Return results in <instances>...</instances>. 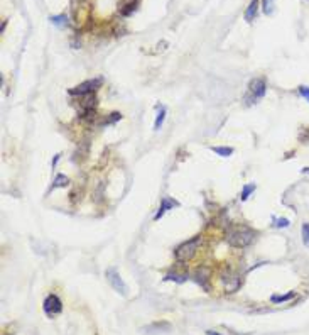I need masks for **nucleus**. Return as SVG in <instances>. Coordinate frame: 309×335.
Masks as SVG:
<instances>
[{
  "mask_svg": "<svg viewBox=\"0 0 309 335\" xmlns=\"http://www.w3.org/2000/svg\"><path fill=\"white\" fill-rule=\"evenodd\" d=\"M213 152H216L218 156H223V157H228L230 154L233 152V149L232 148H213Z\"/></svg>",
  "mask_w": 309,
  "mask_h": 335,
  "instance_id": "nucleus-15",
  "label": "nucleus"
},
{
  "mask_svg": "<svg viewBox=\"0 0 309 335\" xmlns=\"http://www.w3.org/2000/svg\"><path fill=\"white\" fill-rule=\"evenodd\" d=\"M164 119H166V110L161 109L159 113H157L156 124H154V129H156V131H159V129H161V125H162V122H164Z\"/></svg>",
  "mask_w": 309,
  "mask_h": 335,
  "instance_id": "nucleus-16",
  "label": "nucleus"
},
{
  "mask_svg": "<svg viewBox=\"0 0 309 335\" xmlns=\"http://www.w3.org/2000/svg\"><path fill=\"white\" fill-rule=\"evenodd\" d=\"M68 183H69V180L66 178L65 175H59L56 178V183H54V188L56 186H68Z\"/></svg>",
  "mask_w": 309,
  "mask_h": 335,
  "instance_id": "nucleus-19",
  "label": "nucleus"
},
{
  "mask_svg": "<svg viewBox=\"0 0 309 335\" xmlns=\"http://www.w3.org/2000/svg\"><path fill=\"white\" fill-rule=\"evenodd\" d=\"M303 171H304V173H309V168H304Z\"/></svg>",
  "mask_w": 309,
  "mask_h": 335,
  "instance_id": "nucleus-23",
  "label": "nucleus"
},
{
  "mask_svg": "<svg viewBox=\"0 0 309 335\" xmlns=\"http://www.w3.org/2000/svg\"><path fill=\"white\" fill-rule=\"evenodd\" d=\"M299 93H301V95H303V97L306 98V100L309 102V86L301 85V86H299Z\"/></svg>",
  "mask_w": 309,
  "mask_h": 335,
  "instance_id": "nucleus-21",
  "label": "nucleus"
},
{
  "mask_svg": "<svg viewBox=\"0 0 309 335\" xmlns=\"http://www.w3.org/2000/svg\"><path fill=\"white\" fill-rule=\"evenodd\" d=\"M264 95H265V81L262 78H255V80H252L250 85H248V92L247 95H245V104L247 105L255 104V102H259Z\"/></svg>",
  "mask_w": 309,
  "mask_h": 335,
  "instance_id": "nucleus-3",
  "label": "nucleus"
},
{
  "mask_svg": "<svg viewBox=\"0 0 309 335\" xmlns=\"http://www.w3.org/2000/svg\"><path fill=\"white\" fill-rule=\"evenodd\" d=\"M255 240V232L247 227H235L227 234V242L232 247H247Z\"/></svg>",
  "mask_w": 309,
  "mask_h": 335,
  "instance_id": "nucleus-1",
  "label": "nucleus"
},
{
  "mask_svg": "<svg viewBox=\"0 0 309 335\" xmlns=\"http://www.w3.org/2000/svg\"><path fill=\"white\" fill-rule=\"evenodd\" d=\"M301 235H303L304 246L309 247V223H303V227H301Z\"/></svg>",
  "mask_w": 309,
  "mask_h": 335,
  "instance_id": "nucleus-14",
  "label": "nucleus"
},
{
  "mask_svg": "<svg viewBox=\"0 0 309 335\" xmlns=\"http://www.w3.org/2000/svg\"><path fill=\"white\" fill-rule=\"evenodd\" d=\"M296 297V293H284V295H279V297H277V295H274V297L271 298V301L272 303H284V301H289V299L291 298H294Z\"/></svg>",
  "mask_w": 309,
  "mask_h": 335,
  "instance_id": "nucleus-12",
  "label": "nucleus"
},
{
  "mask_svg": "<svg viewBox=\"0 0 309 335\" xmlns=\"http://www.w3.org/2000/svg\"><path fill=\"white\" fill-rule=\"evenodd\" d=\"M289 220L287 219H277L274 220V227H279V228H284V227H289Z\"/></svg>",
  "mask_w": 309,
  "mask_h": 335,
  "instance_id": "nucleus-20",
  "label": "nucleus"
},
{
  "mask_svg": "<svg viewBox=\"0 0 309 335\" xmlns=\"http://www.w3.org/2000/svg\"><path fill=\"white\" fill-rule=\"evenodd\" d=\"M195 279L198 283H200L201 286H206L205 285V279H208V269H205V267H200V269L195 271Z\"/></svg>",
  "mask_w": 309,
  "mask_h": 335,
  "instance_id": "nucleus-11",
  "label": "nucleus"
},
{
  "mask_svg": "<svg viewBox=\"0 0 309 335\" xmlns=\"http://www.w3.org/2000/svg\"><path fill=\"white\" fill-rule=\"evenodd\" d=\"M51 22L56 24V26L65 27L66 24H68V17H66V15H58V17H51Z\"/></svg>",
  "mask_w": 309,
  "mask_h": 335,
  "instance_id": "nucleus-17",
  "label": "nucleus"
},
{
  "mask_svg": "<svg viewBox=\"0 0 309 335\" xmlns=\"http://www.w3.org/2000/svg\"><path fill=\"white\" fill-rule=\"evenodd\" d=\"M106 279H108V283L113 286V290H117L120 295H125V283L122 281L120 274H118V271L115 269V267H108L106 269Z\"/></svg>",
  "mask_w": 309,
  "mask_h": 335,
  "instance_id": "nucleus-7",
  "label": "nucleus"
},
{
  "mask_svg": "<svg viewBox=\"0 0 309 335\" xmlns=\"http://www.w3.org/2000/svg\"><path fill=\"white\" fill-rule=\"evenodd\" d=\"M200 244H201V237L200 235H196V237H193V239L186 240L184 244H181V246L176 249V252H174V256H176V259L179 262L191 261V259L195 258L196 249L200 247Z\"/></svg>",
  "mask_w": 309,
  "mask_h": 335,
  "instance_id": "nucleus-2",
  "label": "nucleus"
},
{
  "mask_svg": "<svg viewBox=\"0 0 309 335\" xmlns=\"http://www.w3.org/2000/svg\"><path fill=\"white\" fill-rule=\"evenodd\" d=\"M274 7H275V0H262V10L264 14L271 15L274 12Z\"/></svg>",
  "mask_w": 309,
  "mask_h": 335,
  "instance_id": "nucleus-13",
  "label": "nucleus"
},
{
  "mask_svg": "<svg viewBox=\"0 0 309 335\" xmlns=\"http://www.w3.org/2000/svg\"><path fill=\"white\" fill-rule=\"evenodd\" d=\"M172 207H177V202H176V200H172V198H164V200H162V203H161V210L157 212L156 220H159L161 217L166 214V210H171Z\"/></svg>",
  "mask_w": 309,
  "mask_h": 335,
  "instance_id": "nucleus-9",
  "label": "nucleus"
},
{
  "mask_svg": "<svg viewBox=\"0 0 309 335\" xmlns=\"http://www.w3.org/2000/svg\"><path fill=\"white\" fill-rule=\"evenodd\" d=\"M208 335H221V334H218V332H215V330H208V332H206Z\"/></svg>",
  "mask_w": 309,
  "mask_h": 335,
  "instance_id": "nucleus-22",
  "label": "nucleus"
},
{
  "mask_svg": "<svg viewBox=\"0 0 309 335\" xmlns=\"http://www.w3.org/2000/svg\"><path fill=\"white\" fill-rule=\"evenodd\" d=\"M257 9H259V0H252L250 5H248L247 10H245V21L252 22L253 19H255V15H257Z\"/></svg>",
  "mask_w": 309,
  "mask_h": 335,
  "instance_id": "nucleus-10",
  "label": "nucleus"
},
{
  "mask_svg": "<svg viewBox=\"0 0 309 335\" xmlns=\"http://www.w3.org/2000/svg\"><path fill=\"white\" fill-rule=\"evenodd\" d=\"M138 3H140V0H120V3H118V12H120V15H124V17H129L130 14H134L137 10Z\"/></svg>",
  "mask_w": 309,
  "mask_h": 335,
  "instance_id": "nucleus-8",
  "label": "nucleus"
},
{
  "mask_svg": "<svg viewBox=\"0 0 309 335\" xmlns=\"http://www.w3.org/2000/svg\"><path fill=\"white\" fill-rule=\"evenodd\" d=\"M42 308H44V313L47 315V317L54 318L56 315H59L63 311V301L61 298L56 297V295H49L44 303H42Z\"/></svg>",
  "mask_w": 309,
  "mask_h": 335,
  "instance_id": "nucleus-5",
  "label": "nucleus"
},
{
  "mask_svg": "<svg viewBox=\"0 0 309 335\" xmlns=\"http://www.w3.org/2000/svg\"><path fill=\"white\" fill-rule=\"evenodd\" d=\"M221 283H223L225 291H227V293H233V291L239 290L240 285H241L239 276L233 273V271H230V269H225L223 273H221Z\"/></svg>",
  "mask_w": 309,
  "mask_h": 335,
  "instance_id": "nucleus-6",
  "label": "nucleus"
},
{
  "mask_svg": "<svg viewBox=\"0 0 309 335\" xmlns=\"http://www.w3.org/2000/svg\"><path fill=\"white\" fill-rule=\"evenodd\" d=\"M102 85V80L95 78V80H88V81H83L78 86L69 90V95L73 97H83V95H90V93H95Z\"/></svg>",
  "mask_w": 309,
  "mask_h": 335,
  "instance_id": "nucleus-4",
  "label": "nucleus"
},
{
  "mask_svg": "<svg viewBox=\"0 0 309 335\" xmlns=\"http://www.w3.org/2000/svg\"><path fill=\"white\" fill-rule=\"evenodd\" d=\"M253 190H255V185H247V186L243 188V191H241V200L245 202V200H247L248 196L253 193Z\"/></svg>",
  "mask_w": 309,
  "mask_h": 335,
  "instance_id": "nucleus-18",
  "label": "nucleus"
}]
</instances>
